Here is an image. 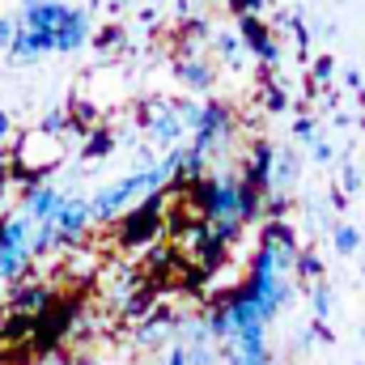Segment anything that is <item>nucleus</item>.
Returning a JSON list of instances; mask_svg holds the SVG:
<instances>
[{
    "label": "nucleus",
    "instance_id": "f257e3e1",
    "mask_svg": "<svg viewBox=\"0 0 365 365\" xmlns=\"http://www.w3.org/2000/svg\"><path fill=\"white\" fill-rule=\"evenodd\" d=\"M153 191H166V179H162L158 166H153V170H132V175H123V179L102 182V187L90 195L93 225H110V221H119L132 204H140V200L153 195Z\"/></svg>",
    "mask_w": 365,
    "mask_h": 365
},
{
    "label": "nucleus",
    "instance_id": "f03ea898",
    "mask_svg": "<svg viewBox=\"0 0 365 365\" xmlns=\"http://www.w3.org/2000/svg\"><path fill=\"white\" fill-rule=\"evenodd\" d=\"M30 238H34V221L21 208L0 212V280L17 284L21 276H30V268H34Z\"/></svg>",
    "mask_w": 365,
    "mask_h": 365
},
{
    "label": "nucleus",
    "instance_id": "7ed1b4c3",
    "mask_svg": "<svg viewBox=\"0 0 365 365\" xmlns=\"http://www.w3.org/2000/svg\"><path fill=\"white\" fill-rule=\"evenodd\" d=\"M60 162H64V140L51 136V132H43V128H34L13 149V179L21 182V187L38 182V179H47Z\"/></svg>",
    "mask_w": 365,
    "mask_h": 365
},
{
    "label": "nucleus",
    "instance_id": "20e7f679",
    "mask_svg": "<svg viewBox=\"0 0 365 365\" xmlns=\"http://www.w3.org/2000/svg\"><path fill=\"white\" fill-rule=\"evenodd\" d=\"M166 191H153V195H145L140 204H132L119 221H115V242L123 247V251H132V247H149L166 225H162V217H166Z\"/></svg>",
    "mask_w": 365,
    "mask_h": 365
},
{
    "label": "nucleus",
    "instance_id": "39448f33",
    "mask_svg": "<svg viewBox=\"0 0 365 365\" xmlns=\"http://www.w3.org/2000/svg\"><path fill=\"white\" fill-rule=\"evenodd\" d=\"M93 225V212H90V200L86 195H77V191H64V200H60V208L51 212V230H56V251H73V247H81V238L90 234Z\"/></svg>",
    "mask_w": 365,
    "mask_h": 365
},
{
    "label": "nucleus",
    "instance_id": "423d86ee",
    "mask_svg": "<svg viewBox=\"0 0 365 365\" xmlns=\"http://www.w3.org/2000/svg\"><path fill=\"white\" fill-rule=\"evenodd\" d=\"M140 128H149V140H153V149H162V153H170V149H179L182 136H187V128H182V119L175 115V106H170V98H158V102H149V106H140Z\"/></svg>",
    "mask_w": 365,
    "mask_h": 365
},
{
    "label": "nucleus",
    "instance_id": "0eeeda50",
    "mask_svg": "<svg viewBox=\"0 0 365 365\" xmlns=\"http://www.w3.org/2000/svg\"><path fill=\"white\" fill-rule=\"evenodd\" d=\"M56 297H60V293H56V280L21 276L17 284H9V314H30V319H38Z\"/></svg>",
    "mask_w": 365,
    "mask_h": 365
},
{
    "label": "nucleus",
    "instance_id": "6e6552de",
    "mask_svg": "<svg viewBox=\"0 0 365 365\" xmlns=\"http://www.w3.org/2000/svg\"><path fill=\"white\" fill-rule=\"evenodd\" d=\"M90 34H93L90 9H73V4H68V17L56 26V34H51V47H56L60 56H73V51H81V47L90 43Z\"/></svg>",
    "mask_w": 365,
    "mask_h": 365
},
{
    "label": "nucleus",
    "instance_id": "1a4fd4ad",
    "mask_svg": "<svg viewBox=\"0 0 365 365\" xmlns=\"http://www.w3.org/2000/svg\"><path fill=\"white\" fill-rule=\"evenodd\" d=\"M60 200H64V187H56V182H47V179L21 187V212L30 221H51V212L60 208Z\"/></svg>",
    "mask_w": 365,
    "mask_h": 365
},
{
    "label": "nucleus",
    "instance_id": "9d476101",
    "mask_svg": "<svg viewBox=\"0 0 365 365\" xmlns=\"http://www.w3.org/2000/svg\"><path fill=\"white\" fill-rule=\"evenodd\" d=\"M64 17H68V4H60V0H26L21 13H17V26L38 30V34H56V26Z\"/></svg>",
    "mask_w": 365,
    "mask_h": 365
},
{
    "label": "nucleus",
    "instance_id": "9b49d317",
    "mask_svg": "<svg viewBox=\"0 0 365 365\" xmlns=\"http://www.w3.org/2000/svg\"><path fill=\"white\" fill-rule=\"evenodd\" d=\"M175 77H179L182 90H191V93H208L217 86V68H212L208 60H200V56L175 60Z\"/></svg>",
    "mask_w": 365,
    "mask_h": 365
},
{
    "label": "nucleus",
    "instance_id": "f8f14e48",
    "mask_svg": "<svg viewBox=\"0 0 365 365\" xmlns=\"http://www.w3.org/2000/svg\"><path fill=\"white\" fill-rule=\"evenodd\" d=\"M51 34H38V30H17L13 47H9V60L13 64H38L43 56H51Z\"/></svg>",
    "mask_w": 365,
    "mask_h": 365
},
{
    "label": "nucleus",
    "instance_id": "ddd939ff",
    "mask_svg": "<svg viewBox=\"0 0 365 365\" xmlns=\"http://www.w3.org/2000/svg\"><path fill=\"white\" fill-rule=\"evenodd\" d=\"M225 365H272L264 336H230L225 340Z\"/></svg>",
    "mask_w": 365,
    "mask_h": 365
},
{
    "label": "nucleus",
    "instance_id": "4468645a",
    "mask_svg": "<svg viewBox=\"0 0 365 365\" xmlns=\"http://www.w3.org/2000/svg\"><path fill=\"white\" fill-rule=\"evenodd\" d=\"M115 153V132L110 128H90L86 132V145H81V158L86 162H106Z\"/></svg>",
    "mask_w": 365,
    "mask_h": 365
},
{
    "label": "nucleus",
    "instance_id": "2eb2a0df",
    "mask_svg": "<svg viewBox=\"0 0 365 365\" xmlns=\"http://www.w3.org/2000/svg\"><path fill=\"white\" fill-rule=\"evenodd\" d=\"M170 106H175V115L182 119L187 132L200 128V115H204V102H200V98H170Z\"/></svg>",
    "mask_w": 365,
    "mask_h": 365
},
{
    "label": "nucleus",
    "instance_id": "dca6fc26",
    "mask_svg": "<svg viewBox=\"0 0 365 365\" xmlns=\"http://www.w3.org/2000/svg\"><path fill=\"white\" fill-rule=\"evenodd\" d=\"M212 47H217V56H221L225 64H242V38H238V34L221 30V34L212 38Z\"/></svg>",
    "mask_w": 365,
    "mask_h": 365
},
{
    "label": "nucleus",
    "instance_id": "f3484780",
    "mask_svg": "<svg viewBox=\"0 0 365 365\" xmlns=\"http://www.w3.org/2000/svg\"><path fill=\"white\" fill-rule=\"evenodd\" d=\"M38 128L51 132V136H68V132H77V119H73V110L64 106V110H47V119H43Z\"/></svg>",
    "mask_w": 365,
    "mask_h": 365
},
{
    "label": "nucleus",
    "instance_id": "a211bd4d",
    "mask_svg": "<svg viewBox=\"0 0 365 365\" xmlns=\"http://www.w3.org/2000/svg\"><path fill=\"white\" fill-rule=\"evenodd\" d=\"M123 38H128V30H123V26H106V30H98V38H93V43H98L102 51H115Z\"/></svg>",
    "mask_w": 365,
    "mask_h": 365
},
{
    "label": "nucleus",
    "instance_id": "6ab92c4d",
    "mask_svg": "<svg viewBox=\"0 0 365 365\" xmlns=\"http://www.w3.org/2000/svg\"><path fill=\"white\" fill-rule=\"evenodd\" d=\"M17 30H21V26H17V17H13V13H4V17H0V47H4V51L13 47Z\"/></svg>",
    "mask_w": 365,
    "mask_h": 365
},
{
    "label": "nucleus",
    "instance_id": "aec40b11",
    "mask_svg": "<svg viewBox=\"0 0 365 365\" xmlns=\"http://www.w3.org/2000/svg\"><path fill=\"white\" fill-rule=\"evenodd\" d=\"M187 365H217L212 349H187Z\"/></svg>",
    "mask_w": 365,
    "mask_h": 365
},
{
    "label": "nucleus",
    "instance_id": "412c9836",
    "mask_svg": "<svg viewBox=\"0 0 365 365\" xmlns=\"http://www.w3.org/2000/svg\"><path fill=\"white\" fill-rule=\"evenodd\" d=\"M158 365H187V349H182V344H175V349L166 353V361H158Z\"/></svg>",
    "mask_w": 365,
    "mask_h": 365
},
{
    "label": "nucleus",
    "instance_id": "4be33fe9",
    "mask_svg": "<svg viewBox=\"0 0 365 365\" xmlns=\"http://www.w3.org/2000/svg\"><path fill=\"white\" fill-rule=\"evenodd\" d=\"M9 132H13V119H9V110H0V140H4Z\"/></svg>",
    "mask_w": 365,
    "mask_h": 365
},
{
    "label": "nucleus",
    "instance_id": "5701e85b",
    "mask_svg": "<svg viewBox=\"0 0 365 365\" xmlns=\"http://www.w3.org/2000/svg\"><path fill=\"white\" fill-rule=\"evenodd\" d=\"M0 81H4V73H0Z\"/></svg>",
    "mask_w": 365,
    "mask_h": 365
},
{
    "label": "nucleus",
    "instance_id": "b1692460",
    "mask_svg": "<svg viewBox=\"0 0 365 365\" xmlns=\"http://www.w3.org/2000/svg\"><path fill=\"white\" fill-rule=\"evenodd\" d=\"M115 4H123V0H115Z\"/></svg>",
    "mask_w": 365,
    "mask_h": 365
}]
</instances>
